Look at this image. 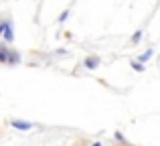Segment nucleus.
I'll use <instances>...</instances> for the list:
<instances>
[{"label": "nucleus", "mask_w": 160, "mask_h": 146, "mask_svg": "<svg viewBox=\"0 0 160 146\" xmlns=\"http://www.w3.org/2000/svg\"><path fill=\"white\" fill-rule=\"evenodd\" d=\"M67 16H69V12H67V10H65V12H63V14H61V16H59V20H61V23H63V20H67Z\"/></svg>", "instance_id": "6e6552de"}, {"label": "nucleus", "mask_w": 160, "mask_h": 146, "mask_svg": "<svg viewBox=\"0 0 160 146\" xmlns=\"http://www.w3.org/2000/svg\"><path fill=\"white\" fill-rule=\"evenodd\" d=\"M8 57H10V49H4V47H0V63L8 65Z\"/></svg>", "instance_id": "20e7f679"}, {"label": "nucleus", "mask_w": 160, "mask_h": 146, "mask_svg": "<svg viewBox=\"0 0 160 146\" xmlns=\"http://www.w3.org/2000/svg\"><path fill=\"white\" fill-rule=\"evenodd\" d=\"M12 128H16V130H31L32 128V122H28V120H12Z\"/></svg>", "instance_id": "f257e3e1"}, {"label": "nucleus", "mask_w": 160, "mask_h": 146, "mask_svg": "<svg viewBox=\"0 0 160 146\" xmlns=\"http://www.w3.org/2000/svg\"><path fill=\"white\" fill-rule=\"evenodd\" d=\"M16 63H20V55L16 51H12L10 49V57H8V65H16Z\"/></svg>", "instance_id": "39448f33"}, {"label": "nucleus", "mask_w": 160, "mask_h": 146, "mask_svg": "<svg viewBox=\"0 0 160 146\" xmlns=\"http://www.w3.org/2000/svg\"><path fill=\"white\" fill-rule=\"evenodd\" d=\"M132 69L138 71V73H142V71H144V63H140V61H132Z\"/></svg>", "instance_id": "423d86ee"}, {"label": "nucleus", "mask_w": 160, "mask_h": 146, "mask_svg": "<svg viewBox=\"0 0 160 146\" xmlns=\"http://www.w3.org/2000/svg\"><path fill=\"white\" fill-rule=\"evenodd\" d=\"M91 146H103V144H102V142H93Z\"/></svg>", "instance_id": "1a4fd4ad"}, {"label": "nucleus", "mask_w": 160, "mask_h": 146, "mask_svg": "<svg viewBox=\"0 0 160 146\" xmlns=\"http://www.w3.org/2000/svg\"><path fill=\"white\" fill-rule=\"evenodd\" d=\"M140 39H142V31H136V35L132 37V43H138Z\"/></svg>", "instance_id": "0eeeda50"}, {"label": "nucleus", "mask_w": 160, "mask_h": 146, "mask_svg": "<svg viewBox=\"0 0 160 146\" xmlns=\"http://www.w3.org/2000/svg\"><path fill=\"white\" fill-rule=\"evenodd\" d=\"M83 65H85L87 69H95V67L99 65V57H98V55H89V57H85Z\"/></svg>", "instance_id": "f03ea898"}, {"label": "nucleus", "mask_w": 160, "mask_h": 146, "mask_svg": "<svg viewBox=\"0 0 160 146\" xmlns=\"http://www.w3.org/2000/svg\"><path fill=\"white\" fill-rule=\"evenodd\" d=\"M152 55H154V49H146V51L140 55V59H138V61H140V63H148V61L152 59Z\"/></svg>", "instance_id": "7ed1b4c3"}]
</instances>
